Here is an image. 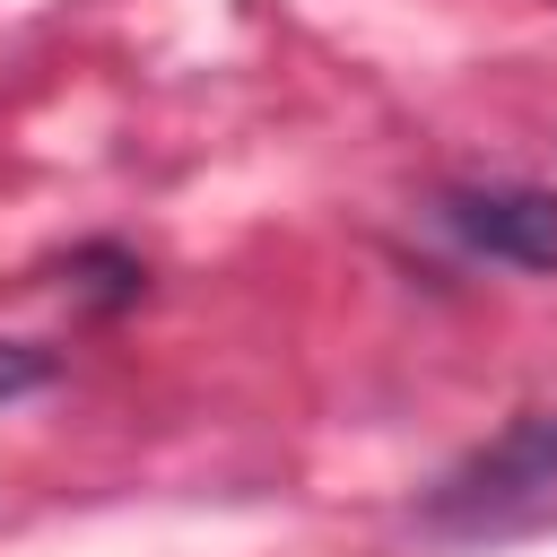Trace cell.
Instances as JSON below:
<instances>
[{"mask_svg": "<svg viewBox=\"0 0 557 557\" xmlns=\"http://www.w3.org/2000/svg\"><path fill=\"white\" fill-rule=\"evenodd\" d=\"M548 487H557V418L531 409V418H513L487 453H470V461L435 487V522L479 531V522H496V513H513V505H540Z\"/></svg>", "mask_w": 557, "mask_h": 557, "instance_id": "6da1fadb", "label": "cell"}, {"mask_svg": "<svg viewBox=\"0 0 557 557\" xmlns=\"http://www.w3.org/2000/svg\"><path fill=\"white\" fill-rule=\"evenodd\" d=\"M444 226L470 252H487V261L557 270V191H531V183H461V191H444Z\"/></svg>", "mask_w": 557, "mask_h": 557, "instance_id": "7a4b0ae2", "label": "cell"}, {"mask_svg": "<svg viewBox=\"0 0 557 557\" xmlns=\"http://www.w3.org/2000/svg\"><path fill=\"white\" fill-rule=\"evenodd\" d=\"M26 383H44V357H26V348L9 339V348H0V400H9V392H26Z\"/></svg>", "mask_w": 557, "mask_h": 557, "instance_id": "3957f363", "label": "cell"}]
</instances>
